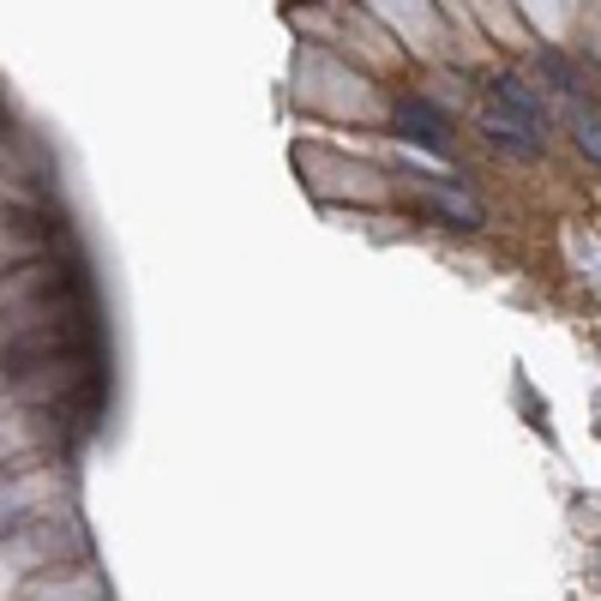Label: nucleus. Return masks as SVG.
<instances>
[{"instance_id":"f257e3e1","label":"nucleus","mask_w":601,"mask_h":601,"mask_svg":"<svg viewBox=\"0 0 601 601\" xmlns=\"http://www.w3.org/2000/svg\"><path fill=\"white\" fill-rule=\"evenodd\" d=\"M391 121H398V133H403V139H415L421 151H445V144H451V127H445V114H439L433 102H421V97H398Z\"/></svg>"},{"instance_id":"f03ea898","label":"nucleus","mask_w":601,"mask_h":601,"mask_svg":"<svg viewBox=\"0 0 601 601\" xmlns=\"http://www.w3.org/2000/svg\"><path fill=\"white\" fill-rule=\"evenodd\" d=\"M481 127H488V139L493 144H505V151H518V157H535L541 151V127H530L523 121V114H511L505 102H488V109H481Z\"/></svg>"},{"instance_id":"7ed1b4c3","label":"nucleus","mask_w":601,"mask_h":601,"mask_svg":"<svg viewBox=\"0 0 601 601\" xmlns=\"http://www.w3.org/2000/svg\"><path fill=\"white\" fill-rule=\"evenodd\" d=\"M493 102H505L511 114H523L530 127H541V133H548V102H541L530 84L518 79V72H500V79H493Z\"/></svg>"},{"instance_id":"20e7f679","label":"nucleus","mask_w":601,"mask_h":601,"mask_svg":"<svg viewBox=\"0 0 601 601\" xmlns=\"http://www.w3.org/2000/svg\"><path fill=\"white\" fill-rule=\"evenodd\" d=\"M433 204H439L445 217H458L463 229H481V204L469 199V193H458V187H433Z\"/></svg>"},{"instance_id":"39448f33","label":"nucleus","mask_w":601,"mask_h":601,"mask_svg":"<svg viewBox=\"0 0 601 601\" xmlns=\"http://www.w3.org/2000/svg\"><path fill=\"white\" fill-rule=\"evenodd\" d=\"M578 151L601 169V114L595 109H578Z\"/></svg>"},{"instance_id":"423d86ee","label":"nucleus","mask_w":601,"mask_h":601,"mask_svg":"<svg viewBox=\"0 0 601 601\" xmlns=\"http://www.w3.org/2000/svg\"><path fill=\"white\" fill-rule=\"evenodd\" d=\"M595 428H601V398H595Z\"/></svg>"}]
</instances>
